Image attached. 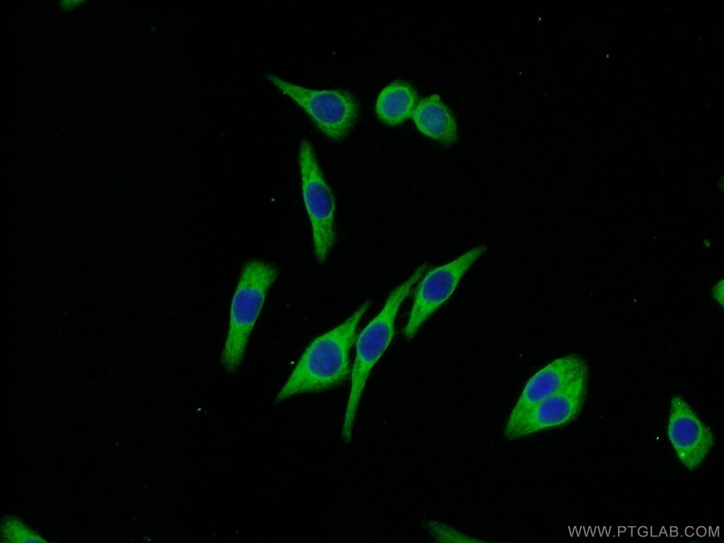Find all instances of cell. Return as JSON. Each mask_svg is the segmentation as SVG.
<instances>
[{
    "instance_id": "obj_1",
    "label": "cell",
    "mask_w": 724,
    "mask_h": 543,
    "mask_svg": "<svg viewBox=\"0 0 724 543\" xmlns=\"http://www.w3.org/2000/svg\"><path fill=\"white\" fill-rule=\"evenodd\" d=\"M371 303L366 300L344 322L309 344L277 394L276 403L298 394L324 392L349 380L352 370L349 351L356 340L358 322Z\"/></svg>"
},
{
    "instance_id": "obj_2",
    "label": "cell",
    "mask_w": 724,
    "mask_h": 543,
    "mask_svg": "<svg viewBox=\"0 0 724 543\" xmlns=\"http://www.w3.org/2000/svg\"><path fill=\"white\" fill-rule=\"evenodd\" d=\"M428 265H421L411 276L395 288L387 296L381 311L364 327L356 338V358L351 370V385L345 411L341 438L351 441L352 431L361 395L371 369L392 340L395 320L398 310L411 293L412 286L424 275Z\"/></svg>"
},
{
    "instance_id": "obj_3",
    "label": "cell",
    "mask_w": 724,
    "mask_h": 543,
    "mask_svg": "<svg viewBox=\"0 0 724 543\" xmlns=\"http://www.w3.org/2000/svg\"><path fill=\"white\" fill-rule=\"evenodd\" d=\"M278 275L275 266L260 259H250L243 265L231 301L228 330L221 356L228 373H234L239 368L267 292Z\"/></svg>"
},
{
    "instance_id": "obj_4",
    "label": "cell",
    "mask_w": 724,
    "mask_h": 543,
    "mask_svg": "<svg viewBox=\"0 0 724 543\" xmlns=\"http://www.w3.org/2000/svg\"><path fill=\"white\" fill-rule=\"evenodd\" d=\"M267 78L300 105L327 137L341 141L349 134L360 114L354 95L342 89L311 90L266 74Z\"/></svg>"
},
{
    "instance_id": "obj_5",
    "label": "cell",
    "mask_w": 724,
    "mask_h": 543,
    "mask_svg": "<svg viewBox=\"0 0 724 543\" xmlns=\"http://www.w3.org/2000/svg\"><path fill=\"white\" fill-rule=\"evenodd\" d=\"M299 165L303 200L312 225L315 254L317 261L323 263L336 241L334 197L307 139L300 144Z\"/></svg>"
},
{
    "instance_id": "obj_6",
    "label": "cell",
    "mask_w": 724,
    "mask_h": 543,
    "mask_svg": "<svg viewBox=\"0 0 724 543\" xmlns=\"http://www.w3.org/2000/svg\"><path fill=\"white\" fill-rule=\"evenodd\" d=\"M486 245H479L455 260L428 271L418 284L408 321L403 329L411 341L420 327L452 294L461 278L476 260L485 252Z\"/></svg>"
},
{
    "instance_id": "obj_7",
    "label": "cell",
    "mask_w": 724,
    "mask_h": 543,
    "mask_svg": "<svg viewBox=\"0 0 724 543\" xmlns=\"http://www.w3.org/2000/svg\"><path fill=\"white\" fill-rule=\"evenodd\" d=\"M588 368L583 358L572 354L555 359L534 374L526 383L506 423V438L535 405L587 373Z\"/></svg>"
},
{
    "instance_id": "obj_8",
    "label": "cell",
    "mask_w": 724,
    "mask_h": 543,
    "mask_svg": "<svg viewBox=\"0 0 724 543\" xmlns=\"http://www.w3.org/2000/svg\"><path fill=\"white\" fill-rule=\"evenodd\" d=\"M587 387L588 373L535 405L507 438H520L573 421L583 410Z\"/></svg>"
},
{
    "instance_id": "obj_9",
    "label": "cell",
    "mask_w": 724,
    "mask_h": 543,
    "mask_svg": "<svg viewBox=\"0 0 724 543\" xmlns=\"http://www.w3.org/2000/svg\"><path fill=\"white\" fill-rule=\"evenodd\" d=\"M667 431L679 460L689 471L701 465L714 445L712 430L679 395L671 399Z\"/></svg>"
},
{
    "instance_id": "obj_10",
    "label": "cell",
    "mask_w": 724,
    "mask_h": 543,
    "mask_svg": "<svg viewBox=\"0 0 724 543\" xmlns=\"http://www.w3.org/2000/svg\"><path fill=\"white\" fill-rule=\"evenodd\" d=\"M411 117L425 136L445 146L456 142L457 127L455 117L438 95L421 99Z\"/></svg>"
},
{
    "instance_id": "obj_11",
    "label": "cell",
    "mask_w": 724,
    "mask_h": 543,
    "mask_svg": "<svg viewBox=\"0 0 724 543\" xmlns=\"http://www.w3.org/2000/svg\"><path fill=\"white\" fill-rule=\"evenodd\" d=\"M418 104L415 88L405 81L390 83L380 93L375 112L383 123L395 126L411 117Z\"/></svg>"
},
{
    "instance_id": "obj_12",
    "label": "cell",
    "mask_w": 724,
    "mask_h": 543,
    "mask_svg": "<svg viewBox=\"0 0 724 543\" xmlns=\"http://www.w3.org/2000/svg\"><path fill=\"white\" fill-rule=\"evenodd\" d=\"M1 531L2 538L6 542H45V539L14 517L6 518L2 523Z\"/></svg>"
},
{
    "instance_id": "obj_13",
    "label": "cell",
    "mask_w": 724,
    "mask_h": 543,
    "mask_svg": "<svg viewBox=\"0 0 724 543\" xmlns=\"http://www.w3.org/2000/svg\"><path fill=\"white\" fill-rule=\"evenodd\" d=\"M426 527L433 538L437 542H481L484 540L476 537H472L467 535L445 524L430 521L426 523Z\"/></svg>"
},
{
    "instance_id": "obj_14",
    "label": "cell",
    "mask_w": 724,
    "mask_h": 543,
    "mask_svg": "<svg viewBox=\"0 0 724 543\" xmlns=\"http://www.w3.org/2000/svg\"><path fill=\"white\" fill-rule=\"evenodd\" d=\"M83 3H86V1L81 0H65L59 1L58 5L62 11H69L75 9L76 7H78Z\"/></svg>"
}]
</instances>
